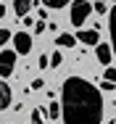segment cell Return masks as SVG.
Masks as SVG:
<instances>
[{
    "label": "cell",
    "mask_w": 116,
    "mask_h": 124,
    "mask_svg": "<svg viewBox=\"0 0 116 124\" xmlns=\"http://www.w3.org/2000/svg\"><path fill=\"white\" fill-rule=\"evenodd\" d=\"M61 119L63 124H100L103 122V93L82 77L63 79Z\"/></svg>",
    "instance_id": "obj_1"
},
{
    "label": "cell",
    "mask_w": 116,
    "mask_h": 124,
    "mask_svg": "<svg viewBox=\"0 0 116 124\" xmlns=\"http://www.w3.org/2000/svg\"><path fill=\"white\" fill-rule=\"evenodd\" d=\"M93 13V5L87 3V0H74V5H71V16H69V21L74 26H82L85 21H87V16Z\"/></svg>",
    "instance_id": "obj_2"
},
{
    "label": "cell",
    "mask_w": 116,
    "mask_h": 124,
    "mask_svg": "<svg viewBox=\"0 0 116 124\" xmlns=\"http://www.w3.org/2000/svg\"><path fill=\"white\" fill-rule=\"evenodd\" d=\"M16 69V53L13 50H3L0 53V77H11Z\"/></svg>",
    "instance_id": "obj_3"
},
{
    "label": "cell",
    "mask_w": 116,
    "mask_h": 124,
    "mask_svg": "<svg viewBox=\"0 0 116 124\" xmlns=\"http://www.w3.org/2000/svg\"><path fill=\"white\" fill-rule=\"evenodd\" d=\"M13 45H16V53L26 55V53L32 50V37H29L26 32H19V34H13Z\"/></svg>",
    "instance_id": "obj_4"
},
{
    "label": "cell",
    "mask_w": 116,
    "mask_h": 124,
    "mask_svg": "<svg viewBox=\"0 0 116 124\" xmlns=\"http://www.w3.org/2000/svg\"><path fill=\"white\" fill-rule=\"evenodd\" d=\"M77 40H82L85 45H98L100 42V34H98V29H82L77 34Z\"/></svg>",
    "instance_id": "obj_5"
},
{
    "label": "cell",
    "mask_w": 116,
    "mask_h": 124,
    "mask_svg": "<svg viewBox=\"0 0 116 124\" xmlns=\"http://www.w3.org/2000/svg\"><path fill=\"white\" fill-rule=\"evenodd\" d=\"M95 55H98V61L100 63H111V45H106V42H98L95 45Z\"/></svg>",
    "instance_id": "obj_6"
},
{
    "label": "cell",
    "mask_w": 116,
    "mask_h": 124,
    "mask_svg": "<svg viewBox=\"0 0 116 124\" xmlns=\"http://www.w3.org/2000/svg\"><path fill=\"white\" fill-rule=\"evenodd\" d=\"M11 100H13V95H11V87H8V85L0 79V111H3V108H8V106H11Z\"/></svg>",
    "instance_id": "obj_7"
},
{
    "label": "cell",
    "mask_w": 116,
    "mask_h": 124,
    "mask_svg": "<svg viewBox=\"0 0 116 124\" xmlns=\"http://www.w3.org/2000/svg\"><path fill=\"white\" fill-rule=\"evenodd\" d=\"M55 40H58V45H61V48H74V42H77V37L69 34V32H61Z\"/></svg>",
    "instance_id": "obj_8"
},
{
    "label": "cell",
    "mask_w": 116,
    "mask_h": 124,
    "mask_svg": "<svg viewBox=\"0 0 116 124\" xmlns=\"http://www.w3.org/2000/svg\"><path fill=\"white\" fill-rule=\"evenodd\" d=\"M13 11H16L19 16L29 13V11H32V0H16V3H13Z\"/></svg>",
    "instance_id": "obj_9"
},
{
    "label": "cell",
    "mask_w": 116,
    "mask_h": 124,
    "mask_svg": "<svg viewBox=\"0 0 116 124\" xmlns=\"http://www.w3.org/2000/svg\"><path fill=\"white\" fill-rule=\"evenodd\" d=\"M45 3V8H63V5H69L71 0H42Z\"/></svg>",
    "instance_id": "obj_10"
},
{
    "label": "cell",
    "mask_w": 116,
    "mask_h": 124,
    "mask_svg": "<svg viewBox=\"0 0 116 124\" xmlns=\"http://www.w3.org/2000/svg\"><path fill=\"white\" fill-rule=\"evenodd\" d=\"M32 124H45V114H42L40 108H34V111H32Z\"/></svg>",
    "instance_id": "obj_11"
},
{
    "label": "cell",
    "mask_w": 116,
    "mask_h": 124,
    "mask_svg": "<svg viewBox=\"0 0 116 124\" xmlns=\"http://www.w3.org/2000/svg\"><path fill=\"white\" fill-rule=\"evenodd\" d=\"M61 61H63V55H61V53H53V58L47 55V66H53V69H55V66H61Z\"/></svg>",
    "instance_id": "obj_12"
},
{
    "label": "cell",
    "mask_w": 116,
    "mask_h": 124,
    "mask_svg": "<svg viewBox=\"0 0 116 124\" xmlns=\"http://www.w3.org/2000/svg\"><path fill=\"white\" fill-rule=\"evenodd\" d=\"M47 114H50V119H55V116H61V106H58V103L53 100V103H50V111H47Z\"/></svg>",
    "instance_id": "obj_13"
},
{
    "label": "cell",
    "mask_w": 116,
    "mask_h": 124,
    "mask_svg": "<svg viewBox=\"0 0 116 124\" xmlns=\"http://www.w3.org/2000/svg\"><path fill=\"white\" fill-rule=\"evenodd\" d=\"M8 40H11V32H8V29H0V48H3Z\"/></svg>",
    "instance_id": "obj_14"
},
{
    "label": "cell",
    "mask_w": 116,
    "mask_h": 124,
    "mask_svg": "<svg viewBox=\"0 0 116 124\" xmlns=\"http://www.w3.org/2000/svg\"><path fill=\"white\" fill-rule=\"evenodd\" d=\"M103 79L114 82V79H116V69H111V66H108V69H106V74H103Z\"/></svg>",
    "instance_id": "obj_15"
},
{
    "label": "cell",
    "mask_w": 116,
    "mask_h": 124,
    "mask_svg": "<svg viewBox=\"0 0 116 124\" xmlns=\"http://www.w3.org/2000/svg\"><path fill=\"white\" fill-rule=\"evenodd\" d=\"M108 8H106V0H100V3H95V13H106Z\"/></svg>",
    "instance_id": "obj_16"
},
{
    "label": "cell",
    "mask_w": 116,
    "mask_h": 124,
    "mask_svg": "<svg viewBox=\"0 0 116 124\" xmlns=\"http://www.w3.org/2000/svg\"><path fill=\"white\" fill-rule=\"evenodd\" d=\"M111 90H114V82H108V79H106V82L100 85V93H111Z\"/></svg>",
    "instance_id": "obj_17"
},
{
    "label": "cell",
    "mask_w": 116,
    "mask_h": 124,
    "mask_svg": "<svg viewBox=\"0 0 116 124\" xmlns=\"http://www.w3.org/2000/svg\"><path fill=\"white\" fill-rule=\"evenodd\" d=\"M37 66H40V69H47V55H40V61H37Z\"/></svg>",
    "instance_id": "obj_18"
},
{
    "label": "cell",
    "mask_w": 116,
    "mask_h": 124,
    "mask_svg": "<svg viewBox=\"0 0 116 124\" xmlns=\"http://www.w3.org/2000/svg\"><path fill=\"white\" fill-rule=\"evenodd\" d=\"M32 87L34 90H42V79H32Z\"/></svg>",
    "instance_id": "obj_19"
},
{
    "label": "cell",
    "mask_w": 116,
    "mask_h": 124,
    "mask_svg": "<svg viewBox=\"0 0 116 124\" xmlns=\"http://www.w3.org/2000/svg\"><path fill=\"white\" fill-rule=\"evenodd\" d=\"M42 29H45V21H37V24H34V32H37V34H40Z\"/></svg>",
    "instance_id": "obj_20"
},
{
    "label": "cell",
    "mask_w": 116,
    "mask_h": 124,
    "mask_svg": "<svg viewBox=\"0 0 116 124\" xmlns=\"http://www.w3.org/2000/svg\"><path fill=\"white\" fill-rule=\"evenodd\" d=\"M3 16H5V8H3V5H0V19H3Z\"/></svg>",
    "instance_id": "obj_21"
}]
</instances>
